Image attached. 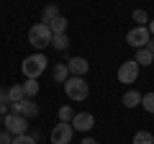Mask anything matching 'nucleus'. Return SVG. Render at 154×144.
I'll list each match as a JSON object with an SVG mask.
<instances>
[{
    "mask_svg": "<svg viewBox=\"0 0 154 144\" xmlns=\"http://www.w3.org/2000/svg\"><path fill=\"white\" fill-rule=\"evenodd\" d=\"M46 64H49V59H46L41 52H36V54H31V57L23 59L21 70H23V75H26V80H38V75L46 72Z\"/></svg>",
    "mask_w": 154,
    "mask_h": 144,
    "instance_id": "nucleus-1",
    "label": "nucleus"
},
{
    "mask_svg": "<svg viewBox=\"0 0 154 144\" xmlns=\"http://www.w3.org/2000/svg\"><path fill=\"white\" fill-rule=\"evenodd\" d=\"M28 44L33 46V49H46V46H51V31L46 23H36V26H31V31H28Z\"/></svg>",
    "mask_w": 154,
    "mask_h": 144,
    "instance_id": "nucleus-2",
    "label": "nucleus"
},
{
    "mask_svg": "<svg viewBox=\"0 0 154 144\" xmlns=\"http://www.w3.org/2000/svg\"><path fill=\"white\" fill-rule=\"evenodd\" d=\"M64 93H67L69 100L80 103V100H85L90 95V88H88V83H85V77H72L69 75V80L64 83Z\"/></svg>",
    "mask_w": 154,
    "mask_h": 144,
    "instance_id": "nucleus-3",
    "label": "nucleus"
},
{
    "mask_svg": "<svg viewBox=\"0 0 154 144\" xmlns=\"http://www.w3.org/2000/svg\"><path fill=\"white\" fill-rule=\"evenodd\" d=\"M3 126L8 134L21 136V134H28V118L18 116V113H8V116H3Z\"/></svg>",
    "mask_w": 154,
    "mask_h": 144,
    "instance_id": "nucleus-4",
    "label": "nucleus"
},
{
    "mask_svg": "<svg viewBox=\"0 0 154 144\" xmlns=\"http://www.w3.org/2000/svg\"><path fill=\"white\" fill-rule=\"evenodd\" d=\"M149 39H152V33H149L146 26H134L131 31L126 33V41L134 46V49H144V46L149 44Z\"/></svg>",
    "mask_w": 154,
    "mask_h": 144,
    "instance_id": "nucleus-5",
    "label": "nucleus"
},
{
    "mask_svg": "<svg viewBox=\"0 0 154 144\" xmlns=\"http://www.w3.org/2000/svg\"><path fill=\"white\" fill-rule=\"evenodd\" d=\"M72 136H75V129H72V124H64V121H59L49 134L51 144H69Z\"/></svg>",
    "mask_w": 154,
    "mask_h": 144,
    "instance_id": "nucleus-6",
    "label": "nucleus"
},
{
    "mask_svg": "<svg viewBox=\"0 0 154 144\" xmlns=\"http://www.w3.org/2000/svg\"><path fill=\"white\" fill-rule=\"evenodd\" d=\"M136 80H139V64L134 59L121 62V67H118V83L131 85V83H136Z\"/></svg>",
    "mask_w": 154,
    "mask_h": 144,
    "instance_id": "nucleus-7",
    "label": "nucleus"
},
{
    "mask_svg": "<svg viewBox=\"0 0 154 144\" xmlns=\"http://www.w3.org/2000/svg\"><path fill=\"white\" fill-rule=\"evenodd\" d=\"M11 113H18L23 118H33L38 113V103L33 98H23L21 103H11Z\"/></svg>",
    "mask_w": 154,
    "mask_h": 144,
    "instance_id": "nucleus-8",
    "label": "nucleus"
},
{
    "mask_svg": "<svg viewBox=\"0 0 154 144\" xmlns=\"http://www.w3.org/2000/svg\"><path fill=\"white\" fill-rule=\"evenodd\" d=\"M67 70H69L72 77H85V72L90 70V64H88L85 57H72V59H67Z\"/></svg>",
    "mask_w": 154,
    "mask_h": 144,
    "instance_id": "nucleus-9",
    "label": "nucleus"
},
{
    "mask_svg": "<svg viewBox=\"0 0 154 144\" xmlns=\"http://www.w3.org/2000/svg\"><path fill=\"white\" fill-rule=\"evenodd\" d=\"M72 129L75 131H90V129L95 126V116L93 113H75V118H72Z\"/></svg>",
    "mask_w": 154,
    "mask_h": 144,
    "instance_id": "nucleus-10",
    "label": "nucleus"
},
{
    "mask_svg": "<svg viewBox=\"0 0 154 144\" xmlns=\"http://www.w3.org/2000/svg\"><path fill=\"white\" fill-rule=\"evenodd\" d=\"M23 98H26L23 85H11V88L5 90V95H3V100H5V103H21Z\"/></svg>",
    "mask_w": 154,
    "mask_h": 144,
    "instance_id": "nucleus-11",
    "label": "nucleus"
},
{
    "mask_svg": "<svg viewBox=\"0 0 154 144\" xmlns=\"http://www.w3.org/2000/svg\"><path fill=\"white\" fill-rule=\"evenodd\" d=\"M141 95L144 93H139V90H126L123 98H121V103L126 105V108H136V105H141Z\"/></svg>",
    "mask_w": 154,
    "mask_h": 144,
    "instance_id": "nucleus-12",
    "label": "nucleus"
},
{
    "mask_svg": "<svg viewBox=\"0 0 154 144\" xmlns=\"http://www.w3.org/2000/svg\"><path fill=\"white\" fill-rule=\"evenodd\" d=\"M134 62H136L139 67H149V64H154V54L144 46V49H136V57H134Z\"/></svg>",
    "mask_w": 154,
    "mask_h": 144,
    "instance_id": "nucleus-13",
    "label": "nucleus"
},
{
    "mask_svg": "<svg viewBox=\"0 0 154 144\" xmlns=\"http://www.w3.org/2000/svg\"><path fill=\"white\" fill-rule=\"evenodd\" d=\"M49 26V31H51V36H57V33H67V18L64 16H57L51 23H46Z\"/></svg>",
    "mask_w": 154,
    "mask_h": 144,
    "instance_id": "nucleus-14",
    "label": "nucleus"
},
{
    "mask_svg": "<svg viewBox=\"0 0 154 144\" xmlns=\"http://www.w3.org/2000/svg\"><path fill=\"white\" fill-rule=\"evenodd\" d=\"M51 46H54L57 52H67V49H69V36H67V33H57V36H51Z\"/></svg>",
    "mask_w": 154,
    "mask_h": 144,
    "instance_id": "nucleus-15",
    "label": "nucleus"
},
{
    "mask_svg": "<svg viewBox=\"0 0 154 144\" xmlns=\"http://www.w3.org/2000/svg\"><path fill=\"white\" fill-rule=\"evenodd\" d=\"M57 16H62L59 8H57L54 3H49V5H44V13H41V23H51Z\"/></svg>",
    "mask_w": 154,
    "mask_h": 144,
    "instance_id": "nucleus-16",
    "label": "nucleus"
},
{
    "mask_svg": "<svg viewBox=\"0 0 154 144\" xmlns=\"http://www.w3.org/2000/svg\"><path fill=\"white\" fill-rule=\"evenodd\" d=\"M51 75H54V83H62V85H64L67 80H69V70H67V62H64V64H57Z\"/></svg>",
    "mask_w": 154,
    "mask_h": 144,
    "instance_id": "nucleus-17",
    "label": "nucleus"
},
{
    "mask_svg": "<svg viewBox=\"0 0 154 144\" xmlns=\"http://www.w3.org/2000/svg\"><path fill=\"white\" fill-rule=\"evenodd\" d=\"M134 144H154V134L152 131H136L134 134Z\"/></svg>",
    "mask_w": 154,
    "mask_h": 144,
    "instance_id": "nucleus-18",
    "label": "nucleus"
},
{
    "mask_svg": "<svg viewBox=\"0 0 154 144\" xmlns=\"http://www.w3.org/2000/svg\"><path fill=\"white\" fill-rule=\"evenodd\" d=\"M131 18L136 21V26H146V23H149V16H146V11H144V8H136V11L131 13Z\"/></svg>",
    "mask_w": 154,
    "mask_h": 144,
    "instance_id": "nucleus-19",
    "label": "nucleus"
},
{
    "mask_svg": "<svg viewBox=\"0 0 154 144\" xmlns=\"http://www.w3.org/2000/svg\"><path fill=\"white\" fill-rule=\"evenodd\" d=\"M23 90H26V98H36L38 95V83L36 80H26L23 83Z\"/></svg>",
    "mask_w": 154,
    "mask_h": 144,
    "instance_id": "nucleus-20",
    "label": "nucleus"
},
{
    "mask_svg": "<svg viewBox=\"0 0 154 144\" xmlns=\"http://www.w3.org/2000/svg\"><path fill=\"white\" fill-rule=\"evenodd\" d=\"M141 108L146 113H154V93H144L141 95Z\"/></svg>",
    "mask_w": 154,
    "mask_h": 144,
    "instance_id": "nucleus-21",
    "label": "nucleus"
},
{
    "mask_svg": "<svg viewBox=\"0 0 154 144\" xmlns=\"http://www.w3.org/2000/svg\"><path fill=\"white\" fill-rule=\"evenodd\" d=\"M57 116H59V121L69 124L72 118H75V111H72V105H62V108H59V113H57Z\"/></svg>",
    "mask_w": 154,
    "mask_h": 144,
    "instance_id": "nucleus-22",
    "label": "nucleus"
},
{
    "mask_svg": "<svg viewBox=\"0 0 154 144\" xmlns=\"http://www.w3.org/2000/svg\"><path fill=\"white\" fill-rule=\"evenodd\" d=\"M13 144H36V139L31 134H21V136H13Z\"/></svg>",
    "mask_w": 154,
    "mask_h": 144,
    "instance_id": "nucleus-23",
    "label": "nucleus"
},
{
    "mask_svg": "<svg viewBox=\"0 0 154 144\" xmlns=\"http://www.w3.org/2000/svg\"><path fill=\"white\" fill-rule=\"evenodd\" d=\"M0 144H13V134H8L5 129L0 131Z\"/></svg>",
    "mask_w": 154,
    "mask_h": 144,
    "instance_id": "nucleus-24",
    "label": "nucleus"
},
{
    "mask_svg": "<svg viewBox=\"0 0 154 144\" xmlns=\"http://www.w3.org/2000/svg\"><path fill=\"white\" fill-rule=\"evenodd\" d=\"M8 113H11V103L3 100V103H0V116H8Z\"/></svg>",
    "mask_w": 154,
    "mask_h": 144,
    "instance_id": "nucleus-25",
    "label": "nucleus"
},
{
    "mask_svg": "<svg viewBox=\"0 0 154 144\" xmlns=\"http://www.w3.org/2000/svg\"><path fill=\"white\" fill-rule=\"evenodd\" d=\"M146 28H149V33L154 36V18H149V23H146Z\"/></svg>",
    "mask_w": 154,
    "mask_h": 144,
    "instance_id": "nucleus-26",
    "label": "nucleus"
},
{
    "mask_svg": "<svg viewBox=\"0 0 154 144\" xmlns=\"http://www.w3.org/2000/svg\"><path fill=\"white\" fill-rule=\"evenodd\" d=\"M146 49H149V52H152V54H154V36H152V39H149V44H146Z\"/></svg>",
    "mask_w": 154,
    "mask_h": 144,
    "instance_id": "nucleus-27",
    "label": "nucleus"
},
{
    "mask_svg": "<svg viewBox=\"0 0 154 144\" xmlns=\"http://www.w3.org/2000/svg\"><path fill=\"white\" fill-rule=\"evenodd\" d=\"M80 144H98V142H95V139H90V136H88V139H82V142H80Z\"/></svg>",
    "mask_w": 154,
    "mask_h": 144,
    "instance_id": "nucleus-28",
    "label": "nucleus"
},
{
    "mask_svg": "<svg viewBox=\"0 0 154 144\" xmlns=\"http://www.w3.org/2000/svg\"><path fill=\"white\" fill-rule=\"evenodd\" d=\"M3 95H5V90H3V88H0V103H3Z\"/></svg>",
    "mask_w": 154,
    "mask_h": 144,
    "instance_id": "nucleus-29",
    "label": "nucleus"
},
{
    "mask_svg": "<svg viewBox=\"0 0 154 144\" xmlns=\"http://www.w3.org/2000/svg\"><path fill=\"white\" fill-rule=\"evenodd\" d=\"M0 124H3V116H0Z\"/></svg>",
    "mask_w": 154,
    "mask_h": 144,
    "instance_id": "nucleus-30",
    "label": "nucleus"
}]
</instances>
